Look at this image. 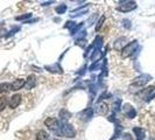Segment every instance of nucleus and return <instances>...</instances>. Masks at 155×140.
<instances>
[{
    "mask_svg": "<svg viewBox=\"0 0 155 140\" xmlns=\"http://www.w3.org/2000/svg\"><path fill=\"white\" fill-rule=\"evenodd\" d=\"M36 140H50L49 133L46 132L45 130H40L39 132L36 133Z\"/></svg>",
    "mask_w": 155,
    "mask_h": 140,
    "instance_id": "nucleus-18",
    "label": "nucleus"
},
{
    "mask_svg": "<svg viewBox=\"0 0 155 140\" xmlns=\"http://www.w3.org/2000/svg\"><path fill=\"white\" fill-rule=\"evenodd\" d=\"M46 69L49 71V72H54V74H62L63 70L61 68V65L58 63H55L53 65H47Z\"/></svg>",
    "mask_w": 155,
    "mask_h": 140,
    "instance_id": "nucleus-12",
    "label": "nucleus"
},
{
    "mask_svg": "<svg viewBox=\"0 0 155 140\" xmlns=\"http://www.w3.org/2000/svg\"><path fill=\"white\" fill-rule=\"evenodd\" d=\"M152 79V77L149 76V75H146V74H143V75H140L139 77H137L134 81H133V83L131 84V89L132 88H141V86L146 85L148 82Z\"/></svg>",
    "mask_w": 155,
    "mask_h": 140,
    "instance_id": "nucleus-5",
    "label": "nucleus"
},
{
    "mask_svg": "<svg viewBox=\"0 0 155 140\" xmlns=\"http://www.w3.org/2000/svg\"><path fill=\"white\" fill-rule=\"evenodd\" d=\"M110 106L106 104V103H101L98 105V109H97V113L101 115V116H106L109 113Z\"/></svg>",
    "mask_w": 155,
    "mask_h": 140,
    "instance_id": "nucleus-11",
    "label": "nucleus"
},
{
    "mask_svg": "<svg viewBox=\"0 0 155 140\" xmlns=\"http://www.w3.org/2000/svg\"><path fill=\"white\" fill-rule=\"evenodd\" d=\"M45 125L47 126V128L51 132H55L57 134H60V128H61V125H60V122L58 119L56 118H53V117H49L45 120Z\"/></svg>",
    "mask_w": 155,
    "mask_h": 140,
    "instance_id": "nucleus-2",
    "label": "nucleus"
},
{
    "mask_svg": "<svg viewBox=\"0 0 155 140\" xmlns=\"http://www.w3.org/2000/svg\"><path fill=\"white\" fill-rule=\"evenodd\" d=\"M31 13H26V14H22V15H19L15 18V20L18 21H21V20H27L28 18H31Z\"/></svg>",
    "mask_w": 155,
    "mask_h": 140,
    "instance_id": "nucleus-24",
    "label": "nucleus"
},
{
    "mask_svg": "<svg viewBox=\"0 0 155 140\" xmlns=\"http://www.w3.org/2000/svg\"><path fill=\"white\" fill-rule=\"evenodd\" d=\"M36 84V78L34 75H29L27 79H26V82H25V89L26 90H31V89H34V86Z\"/></svg>",
    "mask_w": 155,
    "mask_h": 140,
    "instance_id": "nucleus-9",
    "label": "nucleus"
},
{
    "mask_svg": "<svg viewBox=\"0 0 155 140\" xmlns=\"http://www.w3.org/2000/svg\"><path fill=\"white\" fill-rule=\"evenodd\" d=\"M65 11H67V5H65V4L58 5L57 7H55V12H56L57 14H63Z\"/></svg>",
    "mask_w": 155,
    "mask_h": 140,
    "instance_id": "nucleus-21",
    "label": "nucleus"
},
{
    "mask_svg": "<svg viewBox=\"0 0 155 140\" xmlns=\"http://www.w3.org/2000/svg\"><path fill=\"white\" fill-rule=\"evenodd\" d=\"M126 45H127V38L121 36V38H119V39L114 42V49H116V50H123Z\"/></svg>",
    "mask_w": 155,
    "mask_h": 140,
    "instance_id": "nucleus-10",
    "label": "nucleus"
},
{
    "mask_svg": "<svg viewBox=\"0 0 155 140\" xmlns=\"http://www.w3.org/2000/svg\"><path fill=\"white\" fill-rule=\"evenodd\" d=\"M8 105V99L6 96H1L0 97V112L6 109V106Z\"/></svg>",
    "mask_w": 155,
    "mask_h": 140,
    "instance_id": "nucleus-20",
    "label": "nucleus"
},
{
    "mask_svg": "<svg viewBox=\"0 0 155 140\" xmlns=\"http://www.w3.org/2000/svg\"><path fill=\"white\" fill-rule=\"evenodd\" d=\"M104 21H105V16L103 15L101 18V20H98V21H97V25H96V32H99V29L103 27V23H104Z\"/></svg>",
    "mask_w": 155,
    "mask_h": 140,
    "instance_id": "nucleus-22",
    "label": "nucleus"
},
{
    "mask_svg": "<svg viewBox=\"0 0 155 140\" xmlns=\"http://www.w3.org/2000/svg\"><path fill=\"white\" fill-rule=\"evenodd\" d=\"M60 117H61L62 123H67L70 118H71V113L67 109H62L60 111Z\"/></svg>",
    "mask_w": 155,
    "mask_h": 140,
    "instance_id": "nucleus-15",
    "label": "nucleus"
},
{
    "mask_svg": "<svg viewBox=\"0 0 155 140\" xmlns=\"http://www.w3.org/2000/svg\"><path fill=\"white\" fill-rule=\"evenodd\" d=\"M54 140H61V139H54Z\"/></svg>",
    "mask_w": 155,
    "mask_h": 140,
    "instance_id": "nucleus-29",
    "label": "nucleus"
},
{
    "mask_svg": "<svg viewBox=\"0 0 155 140\" xmlns=\"http://www.w3.org/2000/svg\"><path fill=\"white\" fill-rule=\"evenodd\" d=\"M49 4H53V1H48V2H42V5H43V6H48Z\"/></svg>",
    "mask_w": 155,
    "mask_h": 140,
    "instance_id": "nucleus-28",
    "label": "nucleus"
},
{
    "mask_svg": "<svg viewBox=\"0 0 155 140\" xmlns=\"http://www.w3.org/2000/svg\"><path fill=\"white\" fill-rule=\"evenodd\" d=\"M133 131L135 133V137H137V140H143L145 139V130L143 128H140V127H134Z\"/></svg>",
    "mask_w": 155,
    "mask_h": 140,
    "instance_id": "nucleus-17",
    "label": "nucleus"
},
{
    "mask_svg": "<svg viewBox=\"0 0 155 140\" xmlns=\"http://www.w3.org/2000/svg\"><path fill=\"white\" fill-rule=\"evenodd\" d=\"M60 135H64L67 138H74L76 135V130L74 128L72 125L68 124V123H63L60 128Z\"/></svg>",
    "mask_w": 155,
    "mask_h": 140,
    "instance_id": "nucleus-3",
    "label": "nucleus"
},
{
    "mask_svg": "<svg viewBox=\"0 0 155 140\" xmlns=\"http://www.w3.org/2000/svg\"><path fill=\"white\" fill-rule=\"evenodd\" d=\"M25 82H26L25 78H18L15 81H13L11 83V90L12 91H19V90H21L23 86H25Z\"/></svg>",
    "mask_w": 155,
    "mask_h": 140,
    "instance_id": "nucleus-8",
    "label": "nucleus"
},
{
    "mask_svg": "<svg viewBox=\"0 0 155 140\" xmlns=\"http://www.w3.org/2000/svg\"><path fill=\"white\" fill-rule=\"evenodd\" d=\"M155 90L154 86H148L147 89H143L142 91H140L139 92V96L141 97V98H147V97H150V95H152V92Z\"/></svg>",
    "mask_w": 155,
    "mask_h": 140,
    "instance_id": "nucleus-13",
    "label": "nucleus"
},
{
    "mask_svg": "<svg viewBox=\"0 0 155 140\" xmlns=\"http://www.w3.org/2000/svg\"><path fill=\"white\" fill-rule=\"evenodd\" d=\"M21 101H22V96L20 93H15L8 99V105L11 109H16L21 104Z\"/></svg>",
    "mask_w": 155,
    "mask_h": 140,
    "instance_id": "nucleus-6",
    "label": "nucleus"
},
{
    "mask_svg": "<svg viewBox=\"0 0 155 140\" xmlns=\"http://www.w3.org/2000/svg\"><path fill=\"white\" fill-rule=\"evenodd\" d=\"M137 7H138V5H137L135 1H124L121 5H119L117 7V9L119 12H121V13H128V12L134 11Z\"/></svg>",
    "mask_w": 155,
    "mask_h": 140,
    "instance_id": "nucleus-4",
    "label": "nucleus"
},
{
    "mask_svg": "<svg viewBox=\"0 0 155 140\" xmlns=\"http://www.w3.org/2000/svg\"><path fill=\"white\" fill-rule=\"evenodd\" d=\"M87 12H89V4H85V5H83L82 7H78V8H76L75 11H72V12L70 13V16H72V18H76V16L86 14Z\"/></svg>",
    "mask_w": 155,
    "mask_h": 140,
    "instance_id": "nucleus-7",
    "label": "nucleus"
},
{
    "mask_svg": "<svg viewBox=\"0 0 155 140\" xmlns=\"http://www.w3.org/2000/svg\"><path fill=\"white\" fill-rule=\"evenodd\" d=\"M70 26H71V29H74L76 25H75V22H74V21H68V22H67V25H65L64 27H65V28H69ZM71 29H70V31H71Z\"/></svg>",
    "mask_w": 155,
    "mask_h": 140,
    "instance_id": "nucleus-26",
    "label": "nucleus"
},
{
    "mask_svg": "<svg viewBox=\"0 0 155 140\" xmlns=\"http://www.w3.org/2000/svg\"><path fill=\"white\" fill-rule=\"evenodd\" d=\"M138 46H139V43H138V41H137V40L131 41V42H130V43H127V45L124 47V49L121 50V56H123L124 58L132 56V55L137 52Z\"/></svg>",
    "mask_w": 155,
    "mask_h": 140,
    "instance_id": "nucleus-1",
    "label": "nucleus"
},
{
    "mask_svg": "<svg viewBox=\"0 0 155 140\" xmlns=\"http://www.w3.org/2000/svg\"><path fill=\"white\" fill-rule=\"evenodd\" d=\"M83 25H84V22H81L79 25H77V26H75V28L70 31V34H71V35H76V33H77V32L79 31V29H81L82 27H83Z\"/></svg>",
    "mask_w": 155,
    "mask_h": 140,
    "instance_id": "nucleus-23",
    "label": "nucleus"
},
{
    "mask_svg": "<svg viewBox=\"0 0 155 140\" xmlns=\"http://www.w3.org/2000/svg\"><path fill=\"white\" fill-rule=\"evenodd\" d=\"M11 90V83H0V93H7Z\"/></svg>",
    "mask_w": 155,
    "mask_h": 140,
    "instance_id": "nucleus-19",
    "label": "nucleus"
},
{
    "mask_svg": "<svg viewBox=\"0 0 155 140\" xmlns=\"http://www.w3.org/2000/svg\"><path fill=\"white\" fill-rule=\"evenodd\" d=\"M124 110H125V113L127 115V117H128V118H134V117H135V115H137V111H135V110H134V108H132L130 104L125 105Z\"/></svg>",
    "mask_w": 155,
    "mask_h": 140,
    "instance_id": "nucleus-14",
    "label": "nucleus"
},
{
    "mask_svg": "<svg viewBox=\"0 0 155 140\" xmlns=\"http://www.w3.org/2000/svg\"><path fill=\"white\" fill-rule=\"evenodd\" d=\"M101 56H103V53H101V49H94L92 54H91V61L92 62H98L101 58Z\"/></svg>",
    "mask_w": 155,
    "mask_h": 140,
    "instance_id": "nucleus-16",
    "label": "nucleus"
},
{
    "mask_svg": "<svg viewBox=\"0 0 155 140\" xmlns=\"http://www.w3.org/2000/svg\"><path fill=\"white\" fill-rule=\"evenodd\" d=\"M130 135H131V134H128V133H127V134H124V139L125 140H132Z\"/></svg>",
    "mask_w": 155,
    "mask_h": 140,
    "instance_id": "nucleus-27",
    "label": "nucleus"
},
{
    "mask_svg": "<svg viewBox=\"0 0 155 140\" xmlns=\"http://www.w3.org/2000/svg\"><path fill=\"white\" fill-rule=\"evenodd\" d=\"M20 31V27H15V28H13L12 31L8 32V34H6V38H9V36H12V35H14L16 32Z\"/></svg>",
    "mask_w": 155,
    "mask_h": 140,
    "instance_id": "nucleus-25",
    "label": "nucleus"
}]
</instances>
